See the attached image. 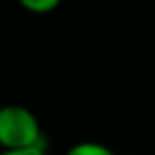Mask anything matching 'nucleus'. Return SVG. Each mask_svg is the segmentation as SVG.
Instances as JSON below:
<instances>
[{"instance_id": "2", "label": "nucleus", "mask_w": 155, "mask_h": 155, "mask_svg": "<svg viewBox=\"0 0 155 155\" xmlns=\"http://www.w3.org/2000/svg\"><path fill=\"white\" fill-rule=\"evenodd\" d=\"M66 155H115V151L96 140H81V142L72 144L66 151Z\"/></svg>"}, {"instance_id": "1", "label": "nucleus", "mask_w": 155, "mask_h": 155, "mask_svg": "<svg viewBox=\"0 0 155 155\" xmlns=\"http://www.w3.org/2000/svg\"><path fill=\"white\" fill-rule=\"evenodd\" d=\"M47 147L38 117L21 104L0 106V149Z\"/></svg>"}, {"instance_id": "3", "label": "nucleus", "mask_w": 155, "mask_h": 155, "mask_svg": "<svg viewBox=\"0 0 155 155\" xmlns=\"http://www.w3.org/2000/svg\"><path fill=\"white\" fill-rule=\"evenodd\" d=\"M19 7L26 9L28 13H36V15H45V13H51L55 11L62 0H17Z\"/></svg>"}, {"instance_id": "4", "label": "nucleus", "mask_w": 155, "mask_h": 155, "mask_svg": "<svg viewBox=\"0 0 155 155\" xmlns=\"http://www.w3.org/2000/svg\"><path fill=\"white\" fill-rule=\"evenodd\" d=\"M0 155H47V147H28V149H2Z\"/></svg>"}]
</instances>
